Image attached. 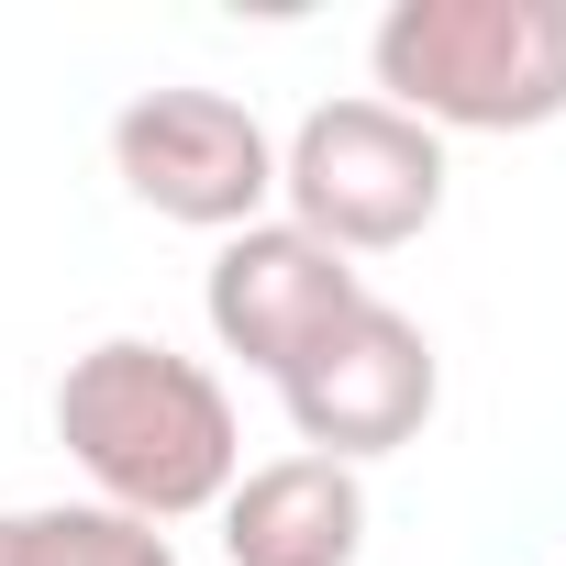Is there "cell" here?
I'll return each instance as SVG.
<instances>
[{
	"label": "cell",
	"mask_w": 566,
	"mask_h": 566,
	"mask_svg": "<svg viewBox=\"0 0 566 566\" xmlns=\"http://www.w3.org/2000/svg\"><path fill=\"white\" fill-rule=\"evenodd\" d=\"M56 444L78 455L90 500L123 522H200L222 511V489L244 478V433H233V389L156 345V334H101L90 356H67L56 378Z\"/></svg>",
	"instance_id": "cell-1"
},
{
	"label": "cell",
	"mask_w": 566,
	"mask_h": 566,
	"mask_svg": "<svg viewBox=\"0 0 566 566\" xmlns=\"http://www.w3.org/2000/svg\"><path fill=\"white\" fill-rule=\"evenodd\" d=\"M367 67L422 134H544L566 123V0H400Z\"/></svg>",
	"instance_id": "cell-2"
},
{
	"label": "cell",
	"mask_w": 566,
	"mask_h": 566,
	"mask_svg": "<svg viewBox=\"0 0 566 566\" xmlns=\"http://www.w3.org/2000/svg\"><path fill=\"white\" fill-rule=\"evenodd\" d=\"M277 200L334 255H389V244L433 233V211H444V134H422L378 90H345V101L301 112V134L277 145Z\"/></svg>",
	"instance_id": "cell-3"
},
{
	"label": "cell",
	"mask_w": 566,
	"mask_h": 566,
	"mask_svg": "<svg viewBox=\"0 0 566 566\" xmlns=\"http://www.w3.org/2000/svg\"><path fill=\"white\" fill-rule=\"evenodd\" d=\"M112 178L189 233H244L277 200V134L233 90H145L112 112Z\"/></svg>",
	"instance_id": "cell-4"
},
{
	"label": "cell",
	"mask_w": 566,
	"mask_h": 566,
	"mask_svg": "<svg viewBox=\"0 0 566 566\" xmlns=\"http://www.w3.org/2000/svg\"><path fill=\"white\" fill-rule=\"evenodd\" d=\"M277 400H290V433H301V455H334V467H356L367 478V455H400L422 422H433V400H444V356H433V334L400 312V301H356L290 378H277Z\"/></svg>",
	"instance_id": "cell-5"
},
{
	"label": "cell",
	"mask_w": 566,
	"mask_h": 566,
	"mask_svg": "<svg viewBox=\"0 0 566 566\" xmlns=\"http://www.w3.org/2000/svg\"><path fill=\"white\" fill-rule=\"evenodd\" d=\"M356 301H367V266L334 255V244H312L290 211H266V222L222 233V244H211V277H200L211 345L244 356L255 378H290V367H301Z\"/></svg>",
	"instance_id": "cell-6"
},
{
	"label": "cell",
	"mask_w": 566,
	"mask_h": 566,
	"mask_svg": "<svg viewBox=\"0 0 566 566\" xmlns=\"http://www.w3.org/2000/svg\"><path fill=\"white\" fill-rule=\"evenodd\" d=\"M233 566H356L367 555V478L334 455H266L222 489Z\"/></svg>",
	"instance_id": "cell-7"
},
{
	"label": "cell",
	"mask_w": 566,
	"mask_h": 566,
	"mask_svg": "<svg viewBox=\"0 0 566 566\" xmlns=\"http://www.w3.org/2000/svg\"><path fill=\"white\" fill-rule=\"evenodd\" d=\"M0 566H178V544L101 500H34V511H0Z\"/></svg>",
	"instance_id": "cell-8"
}]
</instances>
